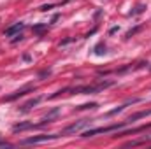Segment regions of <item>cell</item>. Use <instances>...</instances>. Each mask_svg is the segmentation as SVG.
Returning a JSON list of instances; mask_svg holds the SVG:
<instances>
[{"label": "cell", "mask_w": 151, "mask_h": 149, "mask_svg": "<svg viewBox=\"0 0 151 149\" xmlns=\"http://www.w3.org/2000/svg\"><path fill=\"white\" fill-rule=\"evenodd\" d=\"M127 125H128V123H127V121H123V123H119V125H111V126H102V128H93V130H84L81 137H93V135H97V133H111V132H118V130L125 128Z\"/></svg>", "instance_id": "cell-2"}, {"label": "cell", "mask_w": 151, "mask_h": 149, "mask_svg": "<svg viewBox=\"0 0 151 149\" xmlns=\"http://www.w3.org/2000/svg\"><path fill=\"white\" fill-rule=\"evenodd\" d=\"M150 114H151V109H146V111H141V112H135V114L128 116L127 123H128V125H132L134 121H137V119H141V117H146V116H150Z\"/></svg>", "instance_id": "cell-9"}, {"label": "cell", "mask_w": 151, "mask_h": 149, "mask_svg": "<svg viewBox=\"0 0 151 149\" xmlns=\"http://www.w3.org/2000/svg\"><path fill=\"white\" fill-rule=\"evenodd\" d=\"M25 28V23H16V25H12V27H9V28H5V32H4V35L5 37H12V35H18L21 30Z\"/></svg>", "instance_id": "cell-7"}, {"label": "cell", "mask_w": 151, "mask_h": 149, "mask_svg": "<svg viewBox=\"0 0 151 149\" xmlns=\"http://www.w3.org/2000/svg\"><path fill=\"white\" fill-rule=\"evenodd\" d=\"M60 112H62V109H60V107H55L53 111L47 112V114H46V116H44V117L40 119V123H37V125H35V128H39V126H44V125H47V123L55 121V119H56V117L60 116Z\"/></svg>", "instance_id": "cell-6"}, {"label": "cell", "mask_w": 151, "mask_h": 149, "mask_svg": "<svg viewBox=\"0 0 151 149\" xmlns=\"http://www.w3.org/2000/svg\"><path fill=\"white\" fill-rule=\"evenodd\" d=\"M91 123V119H81V121H76L72 125H69V126H65L60 133L62 135H69V133H77V132H81L84 126H88Z\"/></svg>", "instance_id": "cell-4"}, {"label": "cell", "mask_w": 151, "mask_h": 149, "mask_svg": "<svg viewBox=\"0 0 151 149\" xmlns=\"http://www.w3.org/2000/svg\"><path fill=\"white\" fill-rule=\"evenodd\" d=\"M53 7H55V4H47V5H40L39 9H40V11H49V9H53Z\"/></svg>", "instance_id": "cell-17"}, {"label": "cell", "mask_w": 151, "mask_h": 149, "mask_svg": "<svg viewBox=\"0 0 151 149\" xmlns=\"http://www.w3.org/2000/svg\"><path fill=\"white\" fill-rule=\"evenodd\" d=\"M40 100H42L40 97H37V98H32V100H28V102H27V104H25V105L21 107V112H28L30 109H32V107H35V105H37Z\"/></svg>", "instance_id": "cell-11"}, {"label": "cell", "mask_w": 151, "mask_h": 149, "mask_svg": "<svg viewBox=\"0 0 151 149\" xmlns=\"http://www.w3.org/2000/svg\"><path fill=\"white\" fill-rule=\"evenodd\" d=\"M62 137V133H51V135H34V137H27L23 139L19 144L21 146H30V144H42V142H49V140H55Z\"/></svg>", "instance_id": "cell-3"}, {"label": "cell", "mask_w": 151, "mask_h": 149, "mask_svg": "<svg viewBox=\"0 0 151 149\" xmlns=\"http://www.w3.org/2000/svg\"><path fill=\"white\" fill-rule=\"evenodd\" d=\"M137 102H141V98H134V100H130V102H127V104H123V105H119V107H116V109H113V111L106 112V116H114V114H118V112H123L130 104H137Z\"/></svg>", "instance_id": "cell-8"}, {"label": "cell", "mask_w": 151, "mask_h": 149, "mask_svg": "<svg viewBox=\"0 0 151 149\" xmlns=\"http://www.w3.org/2000/svg\"><path fill=\"white\" fill-rule=\"evenodd\" d=\"M35 88H34V84H27V86H23L21 90H18V91H14L12 95H9V97H5L4 98V102H12V100H16V98H19V97H23V95H27L28 91H34Z\"/></svg>", "instance_id": "cell-5"}, {"label": "cell", "mask_w": 151, "mask_h": 149, "mask_svg": "<svg viewBox=\"0 0 151 149\" xmlns=\"http://www.w3.org/2000/svg\"><path fill=\"white\" fill-rule=\"evenodd\" d=\"M46 28H47L46 25H42V27H34V32H37V34H40V32H42V30H46Z\"/></svg>", "instance_id": "cell-18"}, {"label": "cell", "mask_w": 151, "mask_h": 149, "mask_svg": "<svg viewBox=\"0 0 151 149\" xmlns=\"http://www.w3.org/2000/svg\"><path fill=\"white\" fill-rule=\"evenodd\" d=\"M95 53H97V54H106V46L99 44V46L95 47Z\"/></svg>", "instance_id": "cell-15"}, {"label": "cell", "mask_w": 151, "mask_h": 149, "mask_svg": "<svg viewBox=\"0 0 151 149\" xmlns=\"http://www.w3.org/2000/svg\"><path fill=\"white\" fill-rule=\"evenodd\" d=\"M118 30H119V28H118V27H113V28H111V30H109V34H116V32H118Z\"/></svg>", "instance_id": "cell-19"}, {"label": "cell", "mask_w": 151, "mask_h": 149, "mask_svg": "<svg viewBox=\"0 0 151 149\" xmlns=\"http://www.w3.org/2000/svg\"><path fill=\"white\" fill-rule=\"evenodd\" d=\"M95 107H97V104H95V102H91V104H84V105H79L77 109H79V111H84V109H95Z\"/></svg>", "instance_id": "cell-14"}, {"label": "cell", "mask_w": 151, "mask_h": 149, "mask_svg": "<svg viewBox=\"0 0 151 149\" xmlns=\"http://www.w3.org/2000/svg\"><path fill=\"white\" fill-rule=\"evenodd\" d=\"M30 128H35V125L34 123H18V125L12 126V132L18 133V132H25V130H30Z\"/></svg>", "instance_id": "cell-10"}, {"label": "cell", "mask_w": 151, "mask_h": 149, "mask_svg": "<svg viewBox=\"0 0 151 149\" xmlns=\"http://www.w3.org/2000/svg\"><path fill=\"white\" fill-rule=\"evenodd\" d=\"M113 84H114V81H100V82H95V84H84V86H76V88H65V90L56 91V93L51 95L49 98H56V97H60V95H63V93H72V95H76V93H83V95L100 93V91L111 88Z\"/></svg>", "instance_id": "cell-1"}, {"label": "cell", "mask_w": 151, "mask_h": 149, "mask_svg": "<svg viewBox=\"0 0 151 149\" xmlns=\"http://www.w3.org/2000/svg\"><path fill=\"white\" fill-rule=\"evenodd\" d=\"M139 30H141V27H137V28H134V30H130V32L127 34V39H130V37H132V35H135V34H137Z\"/></svg>", "instance_id": "cell-16"}, {"label": "cell", "mask_w": 151, "mask_h": 149, "mask_svg": "<svg viewBox=\"0 0 151 149\" xmlns=\"http://www.w3.org/2000/svg\"><path fill=\"white\" fill-rule=\"evenodd\" d=\"M148 142H151V132L148 133V135H144L142 139H139V140H132V142H128L127 146H139V144H148Z\"/></svg>", "instance_id": "cell-12"}, {"label": "cell", "mask_w": 151, "mask_h": 149, "mask_svg": "<svg viewBox=\"0 0 151 149\" xmlns=\"http://www.w3.org/2000/svg\"><path fill=\"white\" fill-rule=\"evenodd\" d=\"M144 9H146V5L144 4H139V5H135V9L130 12V16H135V14H141V12H144Z\"/></svg>", "instance_id": "cell-13"}]
</instances>
